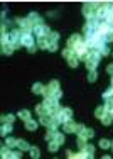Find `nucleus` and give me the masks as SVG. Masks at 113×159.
<instances>
[{
	"label": "nucleus",
	"mask_w": 113,
	"mask_h": 159,
	"mask_svg": "<svg viewBox=\"0 0 113 159\" xmlns=\"http://www.w3.org/2000/svg\"><path fill=\"white\" fill-rule=\"evenodd\" d=\"M26 129H27V130H35V129H37V122H35L34 119L27 120V122H26Z\"/></svg>",
	"instance_id": "obj_25"
},
{
	"label": "nucleus",
	"mask_w": 113,
	"mask_h": 159,
	"mask_svg": "<svg viewBox=\"0 0 113 159\" xmlns=\"http://www.w3.org/2000/svg\"><path fill=\"white\" fill-rule=\"evenodd\" d=\"M84 152H86V154H93V152H95V147L91 146V144H86V147H84Z\"/></svg>",
	"instance_id": "obj_39"
},
{
	"label": "nucleus",
	"mask_w": 113,
	"mask_h": 159,
	"mask_svg": "<svg viewBox=\"0 0 113 159\" xmlns=\"http://www.w3.org/2000/svg\"><path fill=\"white\" fill-rule=\"evenodd\" d=\"M101 159H111V157H110V156H103Z\"/></svg>",
	"instance_id": "obj_47"
},
{
	"label": "nucleus",
	"mask_w": 113,
	"mask_h": 159,
	"mask_svg": "<svg viewBox=\"0 0 113 159\" xmlns=\"http://www.w3.org/2000/svg\"><path fill=\"white\" fill-rule=\"evenodd\" d=\"M49 151H51V152H56L57 149H59V144H57L56 141H52V142H49V147H47Z\"/></svg>",
	"instance_id": "obj_34"
},
{
	"label": "nucleus",
	"mask_w": 113,
	"mask_h": 159,
	"mask_svg": "<svg viewBox=\"0 0 113 159\" xmlns=\"http://www.w3.org/2000/svg\"><path fill=\"white\" fill-rule=\"evenodd\" d=\"M44 107L47 108V113L49 115H56L59 110H61V105H59V100H56V98H52V97H49V98H44Z\"/></svg>",
	"instance_id": "obj_1"
},
{
	"label": "nucleus",
	"mask_w": 113,
	"mask_h": 159,
	"mask_svg": "<svg viewBox=\"0 0 113 159\" xmlns=\"http://www.w3.org/2000/svg\"><path fill=\"white\" fill-rule=\"evenodd\" d=\"M106 113H108V112H106V108H105V105H100V107H98V108L95 110V117H96V119H100V120L103 119L105 115H106Z\"/></svg>",
	"instance_id": "obj_15"
},
{
	"label": "nucleus",
	"mask_w": 113,
	"mask_h": 159,
	"mask_svg": "<svg viewBox=\"0 0 113 159\" xmlns=\"http://www.w3.org/2000/svg\"><path fill=\"white\" fill-rule=\"evenodd\" d=\"M110 117H111V120H113V110H111V112H110Z\"/></svg>",
	"instance_id": "obj_48"
},
{
	"label": "nucleus",
	"mask_w": 113,
	"mask_h": 159,
	"mask_svg": "<svg viewBox=\"0 0 113 159\" xmlns=\"http://www.w3.org/2000/svg\"><path fill=\"white\" fill-rule=\"evenodd\" d=\"M14 49H15V47H14L12 44H5V46H2V54H4V56H10L14 52Z\"/></svg>",
	"instance_id": "obj_18"
},
{
	"label": "nucleus",
	"mask_w": 113,
	"mask_h": 159,
	"mask_svg": "<svg viewBox=\"0 0 113 159\" xmlns=\"http://www.w3.org/2000/svg\"><path fill=\"white\" fill-rule=\"evenodd\" d=\"M29 154H31V157H32V159H39L41 151L37 149V147H31V151H29Z\"/></svg>",
	"instance_id": "obj_32"
},
{
	"label": "nucleus",
	"mask_w": 113,
	"mask_h": 159,
	"mask_svg": "<svg viewBox=\"0 0 113 159\" xmlns=\"http://www.w3.org/2000/svg\"><path fill=\"white\" fill-rule=\"evenodd\" d=\"M54 141H56L57 144H59V146H61V144H64V135H63V134L59 132V130H57V134H56V139H54Z\"/></svg>",
	"instance_id": "obj_36"
},
{
	"label": "nucleus",
	"mask_w": 113,
	"mask_h": 159,
	"mask_svg": "<svg viewBox=\"0 0 113 159\" xmlns=\"http://www.w3.org/2000/svg\"><path fill=\"white\" fill-rule=\"evenodd\" d=\"M108 29H110V32H113V22H110L108 24Z\"/></svg>",
	"instance_id": "obj_46"
},
{
	"label": "nucleus",
	"mask_w": 113,
	"mask_h": 159,
	"mask_svg": "<svg viewBox=\"0 0 113 159\" xmlns=\"http://www.w3.org/2000/svg\"><path fill=\"white\" fill-rule=\"evenodd\" d=\"M101 124H103V125H110V124H111V117H110V113H106V115L101 119Z\"/></svg>",
	"instance_id": "obj_37"
},
{
	"label": "nucleus",
	"mask_w": 113,
	"mask_h": 159,
	"mask_svg": "<svg viewBox=\"0 0 113 159\" xmlns=\"http://www.w3.org/2000/svg\"><path fill=\"white\" fill-rule=\"evenodd\" d=\"M0 154H2V159H12L14 152H10V149L7 146L2 147V151H0Z\"/></svg>",
	"instance_id": "obj_17"
},
{
	"label": "nucleus",
	"mask_w": 113,
	"mask_h": 159,
	"mask_svg": "<svg viewBox=\"0 0 113 159\" xmlns=\"http://www.w3.org/2000/svg\"><path fill=\"white\" fill-rule=\"evenodd\" d=\"M49 41H51V43H57V41H59V32L52 30L51 34H49Z\"/></svg>",
	"instance_id": "obj_33"
},
{
	"label": "nucleus",
	"mask_w": 113,
	"mask_h": 159,
	"mask_svg": "<svg viewBox=\"0 0 113 159\" xmlns=\"http://www.w3.org/2000/svg\"><path fill=\"white\" fill-rule=\"evenodd\" d=\"M100 54H96V52H90V58L84 61V65H86V69L88 71H96V66L100 63Z\"/></svg>",
	"instance_id": "obj_5"
},
{
	"label": "nucleus",
	"mask_w": 113,
	"mask_h": 159,
	"mask_svg": "<svg viewBox=\"0 0 113 159\" xmlns=\"http://www.w3.org/2000/svg\"><path fill=\"white\" fill-rule=\"evenodd\" d=\"M111 86H113V78H111Z\"/></svg>",
	"instance_id": "obj_50"
},
{
	"label": "nucleus",
	"mask_w": 113,
	"mask_h": 159,
	"mask_svg": "<svg viewBox=\"0 0 113 159\" xmlns=\"http://www.w3.org/2000/svg\"><path fill=\"white\" fill-rule=\"evenodd\" d=\"M68 65H69L71 68H76V66L79 65V59H78V56H76V54H73V56H71L69 59H68Z\"/></svg>",
	"instance_id": "obj_24"
},
{
	"label": "nucleus",
	"mask_w": 113,
	"mask_h": 159,
	"mask_svg": "<svg viewBox=\"0 0 113 159\" xmlns=\"http://www.w3.org/2000/svg\"><path fill=\"white\" fill-rule=\"evenodd\" d=\"M17 147L20 149V152H22V151H31V146H29L24 139H19V141H17Z\"/></svg>",
	"instance_id": "obj_19"
},
{
	"label": "nucleus",
	"mask_w": 113,
	"mask_h": 159,
	"mask_svg": "<svg viewBox=\"0 0 113 159\" xmlns=\"http://www.w3.org/2000/svg\"><path fill=\"white\" fill-rule=\"evenodd\" d=\"M57 90H61L59 88V83H57V80H52L51 83H49L46 88H44V98H49V97H54V93H56Z\"/></svg>",
	"instance_id": "obj_8"
},
{
	"label": "nucleus",
	"mask_w": 113,
	"mask_h": 159,
	"mask_svg": "<svg viewBox=\"0 0 113 159\" xmlns=\"http://www.w3.org/2000/svg\"><path fill=\"white\" fill-rule=\"evenodd\" d=\"M61 54H63V56L66 58V59H69V58H71V56H73V54H74V51H73V49H69V47H64V49H63V51H61Z\"/></svg>",
	"instance_id": "obj_29"
},
{
	"label": "nucleus",
	"mask_w": 113,
	"mask_h": 159,
	"mask_svg": "<svg viewBox=\"0 0 113 159\" xmlns=\"http://www.w3.org/2000/svg\"><path fill=\"white\" fill-rule=\"evenodd\" d=\"M44 88H46V86L42 85V83H34V85H32V93H35V95H41V93H44Z\"/></svg>",
	"instance_id": "obj_16"
},
{
	"label": "nucleus",
	"mask_w": 113,
	"mask_h": 159,
	"mask_svg": "<svg viewBox=\"0 0 113 159\" xmlns=\"http://www.w3.org/2000/svg\"><path fill=\"white\" fill-rule=\"evenodd\" d=\"M57 119V122H59V124H68V122H71L73 120V112H71V108H61V110H59V112L56 113V115H54Z\"/></svg>",
	"instance_id": "obj_3"
},
{
	"label": "nucleus",
	"mask_w": 113,
	"mask_h": 159,
	"mask_svg": "<svg viewBox=\"0 0 113 159\" xmlns=\"http://www.w3.org/2000/svg\"><path fill=\"white\" fill-rule=\"evenodd\" d=\"M98 146L101 147V149H108L110 146H111V141H108V139H100V144Z\"/></svg>",
	"instance_id": "obj_30"
},
{
	"label": "nucleus",
	"mask_w": 113,
	"mask_h": 159,
	"mask_svg": "<svg viewBox=\"0 0 113 159\" xmlns=\"http://www.w3.org/2000/svg\"><path fill=\"white\" fill-rule=\"evenodd\" d=\"M12 159H22V152H14Z\"/></svg>",
	"instance_id": "obj_44"
},
{
	"label": "nucleus",
	"mask_w": 113,
	"mask_h": 159,
	"mask_svg": "<svg viewBox=\"0 0 113 159\" xmlns=\"http://www.w3.org/2000/svg\"><path fill=\"white\" fill-rule=\"evenodd\" d=\"M51 119H52V115H42L39 122H41L42 125H46V127H49V124H51Z\"/></svg>",
	"instance_id": "obj_28"
},
{
	"label": "nucleus",
	"mask_w": 113,
	"mask_h": 159,
	"mask_svg": "<svg viewBox=\"0 0 113 159\" xmlns=\"http://www.w3.org/2000/svg\"><path fill=\"white\" fill-rule=\"evenodd\" d=\"M47 51H51V52L57 51V43H51V46H49V49H47Z\"/></svg>",
	"instance_id": "obj_40"
},
{
	"label": "nucleus",
	"mask_w": 113,
	"mask_h": 159,
	"mask_svg": "<svg viewBox=\"0 0 113 159\" xmlns=\"http://www.w3.org/2000/svg\"><path fill=\"white\" fill-rule=\"evenodd\" d=\"M84 130H86V127H84L83 124H78V127H76V134H78V137L81 135L83 132H84Z\"/></svg>",
	"instance_id": "obj_38"
},
{
	"label": "nucleus",
	"mask_w": 113,
	"mask_h": 159,
	"mask_svg": "<svg viewBox=\"0 0 113 159\" xmlns=\"http://www.w3.org/2000/svg\"><path fill=\"white\" fill-rule=\"evenodd\" d=\"M56 134H57V130H54V129H49L47 132H46V141H49V142H52L54 139H56Z\"/></svg>",
	"instance_id": "obj_21"
},
{
	"label": "nucleus",
	"mask_w": 113,
	"mask_h": 159,
	"mask_svg": "<svg viewBox=\"0 0 113 159\" xmlns=\"http://www.w3.org/2000/svg\"><path fill=\"white\" fill-rule=\"evenodd\" d=\"M49 46H51L49 37H39L37 39V47H41V49H49Z\"/></svg>",
	"instance_id": "obj_14"
},
{
	"label": "nucleus",
	"mask_w": 113,
	"mask_h": 159,
	"mask_svg": "<svg viewBox=\"0 0 113 159\" xmlns=\"http://www.w3.org/2000/svg\"><path fill=\"white\" fill-rule=\"evenodd\" d=\"M83 43H84V37H81L79 34H73V36L68 37V43H66L68 46H66V47H69V49H73V51H74V49H76L79 44H83Z\"/></svg>",
	"instance_id": "obj_9"
},
{
	"label": "nucleus",
	"mask_w": 113,
	"mask_h": 159,
	"mask_svg": "<svg viewBox=\"0 0 113 159\" xmlns=\"http://www.w3.org/2000/svg\"><path fill=\"white\" fill-rule=\"evenodd\" d=\"M19 119H22L24 122L31 120V112H29V110H20V112H19Z\"/></svg>",
	"instance_id": "obj_22"
},
{
	"label": "nucleus",
	"mask_w": 113,
	"mask_h": 159,
	"mask_svg": "<svg viewBox=\"0 0 113 159\" xmlns=\"http://www.w3.org/2000/svg\"><path fill=\"white\" fill-rule=\"evenodd\" d=\"M14 120H15V117H14L12 113H9V115H2V122H4V124H12Z\"/></svg>",
	"instance_id": "obj_31"
},
{
	"label": "nucleus",
	"mask_w": 113,
	"mask_h": 159,
	"mask_svg": "<svg viewBox=\"0 0 113 159\" xmlns=\"http://www.w3.org/2000/svg\"><path fill=\"white\" fill-rule=\"evenodd\" d=\"M76 127H78V124H74V122L71 120V122H68V124L63 125V132H66V134H76Z\"/></svg>",
	"instance_id": "obj_13"
},
{
	"label": "nucleus",
	"mask_w": 113,
	"mask_h": 159,
	"mask_svg": "<svg viewBox=\"0 0 113 159\" xmlns=\"http://www.w3.org/2000/svg\"><path fill=\"white\" fill-rule=\"evenodd\" d=\"M10 132H12V125L10 124H4L2 125V132L0 134H2L4 137H7V134H10Z\"/></svg>",
	"instance_id": "obj_26"
},
{
	"label": "nucleus",
	"mask_w": 113,
	"mask_h": 159,
	"mask_svg": "<svg viewBox=\"0 0 113 159\" xmlns=\"http://www.w3.org/2000/svg\"><path fill=\"white\" fill-rule=\"evenodd\" d=\"M106 43H113V32H108V34H106Z\"/></svg>",
	"instance_id": "obj_43"
},
{
	"label": "nucleus",
	"mask_w": 113,
	"mask_h": 159,
	"mask_svg": "<svg viewBox=\"0 0 113 159\" xmlns=\"http://www.w3.org/2000/svg\"><path fill=\"white\" fill-rule=\"evenodd\" d=\"M22 46H26L27 49L34 46V36L32 34H22Z\"/></svg>",
	"instance_id": "obj_12"
},
{
	"label": "nucleus",
	"mask_w": 113,
	"mask_h": 159,
	"mask_svg": "<svg viewBox=\"0 0 113 159\" xmlns=\"http://www.w3.org/2000/svg\"><path fill=\"white\" fill-rule=\"evenodd\" d=\"M96 9H98V4L96 2H86L83 5V15L88 19H96Z\"/></svg>",
	"instance_id": "obj_2"
},
{
	"label": "nucleus",
	"mask_w": 113,
	"mask_h": 159,
	"mask_svg": "<svg viewBox=\"0 0 113 159\" xmlns=\"http://www.w3.org/2000/svg\"><path fill=\"white\" fill-rule=\"evenodd\" d=\"M17 24H19V27H20V32L22 34H32L34 32V24H32L29 19H17Z\"/></svg>",
	"instance_id": "obj_4"
},
{
	"label": "nucleus",
	"mask_w": 113,
	"mask_h": 159,
	"mask_svg": "<svg viewBox=\"0 0 113 159\" xmlns=\"http://www.w3.org/2000/svg\"><path fill=\"white\" fill-rule=\"evenodd\" d=\"M83 152H84V151H83ZM84 159H93V154H86V152H84Z\"/></svg>",
	"instance_id": "obj_45"
},
{
	"label": "nucleus",
	"mask_w": 113,
	"mask_h": 159,
	"mask_svg": "<svg viewBox=\"0 0 113 159\" xmlns=\"http://www.w3.org/2000/svg\"><path fill=\"white\" fill-rule=\"evenodd\" d=\"M35 112L39 113L41 117H42V115H49V113H47V108L44 107V103H39V105L35 107Z\"/></svg>",
	"instance_id": "obj_23"
},
{
	"label": "nucleus",
	"mask_w": 113,
	"mask_h": 159,
	"mask_svg": "<svg viewBox=\"0 0 113 159\" xmlns=\"http://www.w3.org/2000/svg\"><path fill=\"white\" fill-rule=\"evenodd\" d=\"M27 51L31 52V54H34V52L37 51V44H34V46H31V47H29V49H27Z\"/></svg>",
	"instance_id": "obj_42"
},
{
	"label": "nucleus",
	"mask_w": 113,
	"mask_h": 159,
	"mask_svg": "<svg viewBox=\"0 0 113 159\" xmlns=\"http://www.w3.org/2000/svg\"><path fill=\"white\" fill-rule=\"evenodd\" d=\"M93 135H95V130H93V129H86L84 132L81 134V135H79V139H83V141H86V139H91Z\"/></svg>",
	"instance_id": "obj_20"
},
{
	"label": "nucleus",
	"mask_w": 113,
	"mask_h": 159,
	"mask_svg": "<svg viewBox=\"0 0 113 159\" xmlns=\"http://www.w3.org/2000/svg\"><path fill=\"white\" fill-rule=\"evenodd\" d=\"M106 73H108L110 76L113 78V63H111V65H108V66H106Z\"/></svg>",
	"instance_id": "obj_41"
},
{
	"label": "nucleus",
	"mask_w": 113,
	"mask_h": 159,
	"mask_svg": "<svg viewBox=\"0 0 113 159\" xmlns=\"http://www.w3.org/2000/svg\"><path fill=\"white\" fill-rule=\"evenodd\" d=\"M111 149H113V141H111Z\"/></svg>",
	"instance_id": "obj_49"
},
{
	"label": "nucleus",
	"mask_w": 113,
	"mask_h": 159,
	"mask_svg": "<svg viewBox=\"0 0 113 159\" xmlns=\"http://www.w3.org/2000/svg\"><path fill=\"white\" fill-rule=\"evenodd\" d=\"M17 141H19V139H14V137H7V139H5V146L9 147V149H10V147H15V146H17Z\"/></svg>",
	"instance_id": "obj_27"
},
{
	"label": "nucleus",
	"mask_w": 113,
	"mask_h": 159,
	"mask_svg": "<svg viewBox=\"0 0 113 159\" xmlns=\"http://www.w3.org/2000/svg\"><path fill=\"white\" fill-rule=\"evenodd\" d=\"M27 19H29V21H31L34 26H41V24H44V22H42V17H41L37 12H31L29 15H27Z\"/></svg>",
	"instance_id": "obj_11"
},
{
	"label": "nucleus",
	"mask_w": 113,
	"mask_h": 159,
	"mask_svg": "<svg viewBox=\"0 0 113 159\" xmlns=\"http://www.w3.org/2000/svg\"><path fill=\"white\" fill-rule=\"evenodd\" d=\"M51 32H52V30H51V27H49L47 24H41V26H35L34 27V34L37 36V39H39V37H49Z\"/></svg>",
	"instance_id": "obj_10"
},
{
	"label": "nucleus",
	"mask_w": 113,
	"mask_h": 159,
	"mask_svg": "<svg viewBox=\"0 0 113 159\" xmlns=\"http://www.w3.org/2000/svg\"><path fill=\"white\" fill-rule=\"evenodd\" d=\"M9 44H12L15 49L22 46V32L20 30L15 29V30H12V32H9Z\"/></svg>",
	"instance_id": "obj_6"
},
{
	"label": "nucleus",
	"mask_w": 113,
	"mask_h": 159,
	"mask_svg": "<svg viewBox=\"0 0 113 159\" xmlns=\"http://www.w3.org/2000/svg\"><path fill=\"white\" fill-rule=\"evenodd\" d=\"M98 24H100V22L96 21V19H88L86 24L83 26V32H84V36H88V34H95L96 30H98Z\"/></svg>",
	"instance_id": "obj_7"
},
{
	"label": "nucleus",
	"mask_w": 113,
	"mask_h": 159,
	"mask_svg": "<svg viewBox=\"0 0 113 159\" xmlns=\"http://www.w3.org/2000/svg\"><path fill=\"white\" fill-rule=\"evenodd\" d=\"M96 78H98L96 71H90V73H88V81H90V83H95V81H96Z\"/></svg>",
	"instance_id": "obj_35"
}]
</instances>
